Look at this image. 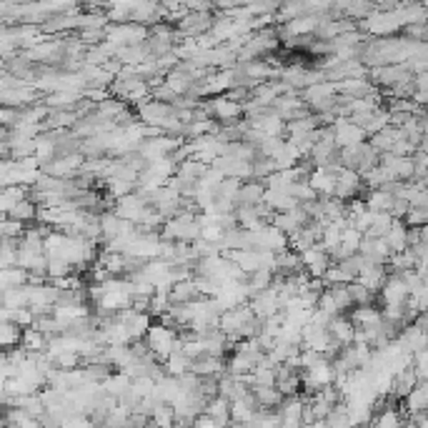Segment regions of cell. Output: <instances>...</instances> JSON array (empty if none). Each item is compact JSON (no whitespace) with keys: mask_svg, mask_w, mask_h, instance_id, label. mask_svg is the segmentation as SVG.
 <instances>
[{"mask_svg":"<svg viewBox=\"0 0 428 428\" xmlns=\"http://www.w3.org/2000/svg\"><path fill=\"white\" fill-rule=\"evenodd\" d=\"M143 341H145V345H148V351L158 361H163L173 348H178L180 345V333H178V328H173V325L160 323L158 321V323L148 325Z\"/></svg>","mask_w":428,"mask_h":428,"instance_id":"obj_1","label":"cell"},{"mask_svg":"<svg viewBox=\"0 0 428 428\" xmlns=\"http://www.w3.org/2000/svg\"><path fill=\"white\" fill-rule=\"evenodd\" d=\"M363 193H366V186H363L361 173L356 171V168L341 166L339 171H336V188H333V195L341 200H351Z\"/></svg>","mask_w":428,"mask_h":428,"instance_id":"obj_2","label":"cell"},{"mask_svg":"<svg viewBox=\"0 0 428 428\" xmlns=\"http://www.w3.org/2000/svg\"><path fill=\"white\" fill-rule=\"evenodd\" d=\"M148 200L143 198V195L133 188L131 193L120 195V198L113 200V213L118 215V218H123V221H131V223H138L140 218H143V213L148 211Z\"/></svg>","mask_w":428,"mask_h":428,"instance_id":"obj_3","label":"cell"},{"mask_svg":"<svg viewBox=\"0 0 428 428\" xmlns=\"http://www.w3.org/2000/svg\"><path fill=\"white\" fill-rule=\"evenodd\" d=\"M333 128V140L339 148H353V145H359L366 140V133L361 125H356L351 118H336L331 123Z\"/></svg>","mask_w":428,"mask_h":428,"instance_id":"obj_4","label":"cell"},{"mask_svg":"<svg viewBox=\"0 0 428 428\" xmlns=\"http://www.w3.org/2000/svg\"><path fill=\"white\" fill-rule=\"evenodd\" d=\"M298 256H301V266H303V270L311 278H321L325 273V268L331 266V256H328V253L321 248V243H313V246H308V248L301 250Z\"/></svg>","mask_w":428,"mask_h":428,"instance_id":"obj_5","label":"cell"},{"mask_svg":"<svg viewBox=\"0 0 428 428\" xmlns=\"http://www.w3.org/2000/svg\"><path fill=\"white\" fill-rule=\"evenodd\" d=\"M356 253H359L366 263H383V266H386L388 256H391V248H388L386 241L378 238V235L363 233L361 235V243H359V250H356Z\"/></svg>","mask_w":428,"mask_h":428,"instance_id":"obj_6","label":"cell"},{"mask_svg":"<svg viewBox=\"0 0 428 428\" xmlns=\"http://www.w3.org/2000/svg\"><path fill=\"white\" fill-rule=\"evenodd\" d=\"M386 276H388V270H386V266H383V263H366V261H363L353 281H359L363 288H368L371 293H376V296H378V288L383 286Z\"/></svg>","mask_w":428,"mask_h":428,"instance_id":"obj_7","label":"cell"},{"mask_svg":"<svg viewBox=\"0 0 428 428\" xmlns=\"http://www.w3.org/2000/svg\"><path fill=\"white\" fill-rule=\"evenodd\" d=\"M378 296L383 303H406L408 286H406V281H403V276H400V273H394V270H388L386 281H383V286L378 288Z\"/></svg>","mask_w":428,"mask_h":428,"instance_id":"obj_8","label":"cell"},{"mask_svg":"<svg viewBox=\"0 0 428 428\" xmlns=\"http://www.w3.org/2000/svg\"><path fill=\"white\" fill-rule=\"evenodd\" d=\"M306 180H308V186L313 188V193H316L318 198H328V195H333V188H336V171H328V168H311L308 175H306Z\"/></svg>","mask_w":428,"mask_h":428,"instance_id":"obj_9","label":"cell"},{"mask_svg":"<svg viewBox=\"0 0 428 428\" xmlns=\"http://www.w3.org/2000/svg\"><path fill=\"white\" fill-rule=\"evenodd\" d=\"M403 416H411V414H418V411H428V381H418L411 391H408L403 398Z\"/></svg>","mask_w":428,"mask_h":428,"instance_id":"obj_10","label":"cell"},{"mask_svg":"<svg viewBox=\"0 0 428 428\" xmlns=\"http://www.w3.org/2000/svg\"><path fill=\"white\" fill-rule=\"evenodd\" d=\"M328 333H331V339L343 348L353 341V333H356V325L353 321L348 318V313H336V316L328 321Z\"/></svg>","mask_w":428,"mask_h":428,"instance_id":"obj_11","label":"cell"},{"mask_svg":"<svg viewBox=\"0 0 428 428\" xmlns=\"http://www.w3.org/2000/svg\"><path fill=\"white\" fill-rule=\"evenodd\" d=\"M383 241H386V246L391 248V253H398V250L408 248V226L400 221V218H394L391 226H388V231L383 233Z\"/></svg>","mask_w":428,"mask_h":428,"instance_id":"obj_12","label":"cell"},{"mask_svg":"<svg viewBox=\"0 0 428 428\" xmlns=\"http://www.w3.org/2000/svg\"><path fill=\"white\" fill-rule=\"evenodd\" d=\"M263 191H266L263 180L258 178L243 180L241 188H238V206H258L263 200Z\"/></svg>","mask_w":428,"mask_h":428,"instance_id":"obj_13","label":"cell"},{"mask_svg":"<svg viewBox=\"0 0 428 428\" xmlns=\"http://www.w3.org/2000/svg\"><path fill=\"white\" fill-rule=\"evenodd\" d=\"M191 363H193V359L178 345V348H173L166 359H163V371H166L168 376H180V373L191 371Z\"/></svg>","mask_w":428,"mask_h":428,"instance_id":"obj_14","label":"cell"},{"mask_svg":"<svg viewBox=\"0 0 428 428\" xmlns=\"http://www.w3.org/2000/svg\"><path fill=\"white\" fill-rule=\"evenodd\" d=\"M203 414H208L211 418L215 421V426H226L231 423V416H228V398H223V396H211L206 398V406H203Z\"/></svg>","mask_w":428,"mask_h":428,"instance_id":"obj_15","label":"cell"},{"mask_svg":"<svg viewBox=\"0 0 428 428\" xmlns=\"http://www.w3.org/2000/svg\"><path fill=\"white\" fill-rule=\"evenodd\" d=\"M35 215H38V203L28 195H23L21 200H15L10 211H8V218H13V221H21L28 226V221H35Z\"/></svg>","mask_w":428,"mask_h":428,"instance_id":"obj_16","label":"cell"},{"mask_svg":"<svg viewBox=\"0 0 428 428\" xmlns=\"http://www.w3.org/2000/svg\"><path fill=\"white\" fill-rule=\"evenodd\" d=\"M250 391H253V398H256V403L261 408H276L281 403V398H283V394L276 386H256Z\"/></svg>","mask_w":428,"mask_h":428,"instance_id":"obj_17","label":"cell"},{"mask_svg":"<svg viewBox=\"0 0 428 428\" xmlns=\"http://www.w3.org/2000/svg\"><path fill=\"white\" fill-rule=\"evenodd\" d=\"M21 333L23 328L13 321H0V348H15L21 343Z\"/></svg>","mask_w":428,"mask_h":428,"instance_id":"obj_18","label":"cell"},{"mask_svg":"<svg viewBox=\"0 0 428 428\" xmlns=\"http://www.w3.org/2000/svg\"><path fill=\"white\" fill-rule=\"evenodd\" d=\"M148 418H151L153 423H158V426H173V423H175V414H173V406H171V403H166V400L156 403Z\"/></svg>","mask_w":428,"mask_h":428,"instance_id":"obj_19","label":"cell"},{"mask_svg":"<svg viewBox=\"0 0 428 428\" xmlns=\"http://www.w3.org/2000/svg\"><path fill=\"white\" fill-rule=\"evenodd\" d=\"M411 368H414L416 378L418 381H428V351H426V345H423V348H416V351L411 353Z\"/></svg>","mask_w":428,"mask_h":428,"instance_id":"obj_20","label":"cell"},{"mask_svg":"<svg viewBox=\"0 0 428 428\" xmlns=\"http://www.w3.org/2000/svg\"><path fill=\"white\" fill-rule=\"evenodd\" d=\"M391 221H394V215L391 213H373L371 215V223H368V235H378V238H383V233L388 231V226H391Z\"/></svg>","mask_w":428,"mask_h":428,"instance_id":"obj_21","label":"cell"},{"mask_svg":"<svg viewBox=\"0 0 428 428\" xmlns=\"http://www.w3.org/2000/svg\"><path fill=\"white\" fill-rule=\"evenodd\" d=\"M348 293H351L353 306H359V303H373V298H376V293H371L368 288H363V286H361L359 281H351V283H348Z\"/></svg>","mask_w":428,"mask_h":428,"instance_id":"obj_22","label":"cell"},{"mask_svg":"<svg viewBox=\"0 0 428 428\" xmlns=\"http://www.w3.org/2000/svg\"><path fill=\"white\" fill-rule=\"evenodd\" d=\"M15 120H18V113H15L13 108H0V125H3V128L15 125Z\"/></svg>","mask_w":428,"mask_h":428,"instance_id":"obj_23","label":"cell"}]
</instances>
